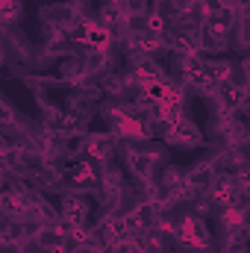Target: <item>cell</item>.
I'll return each mask as SVG.
<instances>
[{"label":"cell","mask_w":250,"mask_h":253,"mask_svg":"<svg viewBox=\"0 0 250 253\" xmlns=\"http://www.w3.org/2000/svg\"><path fill=\"white\" fill-rule=\"evenodd\" d=\"M83 62H85V71H88V74H100V71L106 68V62H109V53H106V50H88V53L83 56Z\"/></svg>","instance_id":"16"},{"label":"cell","mask_w":250,"mask_h":253,"mask_svg":"<svg viewBox=\"0 0 250 253\" xmlns=\"http://www.w3.org/2000/svg\"><path fill=\"white\" fill-rule=\"evenodd\" d=\"M168 47L177 50L180 56H200V53H203V47H200V24L180 21V24L168 33Z\"/></svg>","instance_id":"2"},{"label":"cell","mask_w":250,"mask_h":253,"mask_svg":"<svg viewBox=\"0 0 250 253\" xmlns=\"http://www.w3.org/2000/svg\"><path fill=\"white\" fill-rule=\"evenodd\" d=\"M180 80L191 85V88H203L209 80V68H206V56H183L180 59Z\"/></svg>","instance_id":"7"},{"label":"cell","mask_w":250,"mask_h":253,"mask_svg":"<svg viewBox=\"0 0 250 253\" xmlns=\"http://www.w3.org/2000/svg\"><path fill=\"white\" fill-rule=\"evenodd\" d=\"M248 103H250V85L248 83H236V80L224 83V88H221V94H218V106H227V109L239 112V109H245Z\"/></svg>","instance_id":"8"},{"label":"cell","mask_w":250,"mask_h":253,"mask_svg":"<svg viewBox=\"0 0 250 253\" xmlns=\"http://www.w3.org/2000/svg\"><path fill=\"white\" fill-rule=\"evenodd\" d=\"M215 177H218V162H215V159H203V162H197V165L186 174V183L191 189H197L200 194H206Z\"/></svg>","instance_id":"9"},{"label":"cell","mask_w":250,"mask_h":253,"mask_svg":"<svg viewBox=\"0 0 250 253\" xmlns=\"http://www.w3.org/2000/svg\"><path fill=\"white\" fill-rule=\"evenodd\" d=\"M115 253H141V251L135 248L132 239H126V242H118V245H115Z\"/></svg>","instance_id":"22"},{"label":"cell","mask_w":250,"mask_h":253,"mask_svg":"<svg viewBox=\"0 0 250 253\" xmlns=\"http://www.w3.org/2000/svg\"><path fill=\"white\" fill-rule=\"evenodd\" d=\"M65 177H68V183H71L74 191H88V189H94V186H100V171H97V162L94 159L74 162Z\"/></svg>","instance_id":"6"},{"label":"cell","mask_w":250,"mask_h":253,"mask_svg":"<svg viewBox=\"0 0 250 253\" xmlns=\"http://www.w3.org/2000/svg\"><path fill=\"white\" fill-rule=\"evenodd\" d=\"M62 221H71V224H85L88 221V203L83 200L80 191H68L62 194Z\"/></svg>","instance_id":"10"},{"label":"cell","mask_w":250,"mask_h":253,"mask_svg":"<svg viewBox=\"0 0 250 253\" xmlns=\"http://www.w3.org/2000/svg\"><path fill=\"white\" fill-rule=\"evenodd\" d=\"M0 121H3V126L15 124V109H12V103H9V100H3V103H0Z\"/></svg>","instance_id":"20"},{"label":"cell","mask_w":250,"mask_h":253,"mask_svg":"<svg viewBox=\"0 0 250 253\" xmlns=\"http://www.w3.org/2000/svg\"><path fill=\"white\" fill-rule=\"evenodd\" d=\"M224 236H227V239H224L227 245H242V248H245V245L250 242V224H239V227L227 230Z\"/></svg>","instance_id":"17"},{"label":"cell","mask_w":250,"mask_h":253,"mask_svg":"<svg viewBox=\"0 0 250 253\" xmlns=\"http://www.w3.org/2000/svg\"><path fill=\"white\" fill-rule=\"evenodd\" d=\"M177 242L188 251H203L209 248V227L200 215H186L180 230H177Z\"/></svg>","instance_id":"3"},{"label":"cell","mask_w":250,"mask_h":253,"mask_svg":"<svg viewBox=\"0 0 250 253\" xmlns=\"http://www.w3.org/2000/svg\"><path fill=\"white\" fill-rule=\"evenodd\" d=\"M112 42H115V36L109 33V27H106L103 21H91L88 30H85V42H83V44H85L88 50H106V53H109Z\"/></svg>","instance_id":"11"},{"label":"cell","mask_w":250,"mask_h":253,"mask_svg":"<svg viewBox=\"0 0 250 253\" xmlns=\"http://www.w3.org/2000/svg\"><path fill=\"white\" fill-rule=\"evenodd\" d=\"M206 68H209V80H215V83H230V77H233V65L224 59H206Z\"/></svg>","instance_id":"14"},{"label":"cell","mask_w":250,"mask_h":253,"mask_svg":"<svg viewBox=\"0 0 250 253\" xmlns=\"http://www.w3.org/2000/svg\"><path fill=\"white\" fill-rule=\"evenodd\" d=\"M118 138H115V132L109 129V132H91V135H85V144H83V150L97 162V165H109L112 162V156H115V150H118V144H115Z\"/></svg>","instance_id":"4"},{"label":"cell","mask_w":250,"mask_h":253,"mask_svg":"<svg viewBox=\"0 0 250 253\" xmlns=\"http://www.w3.org/2000/svg\"><path fill=\"white\" fill-rule=\"evenodd\" d=\"M88 71H85V62L80 56H71L65 59L62 68H59V83H71V85H80V80H85Z\"/></svg>","instance_id":"12"},{"label":"cell","mask_w":250,"mask_h":253,"mask_svg":"<svg viewBox=\"0 0 250 253\" xmlns=\"http://www.w3.org/2000/svg\"><path fill=\"white\" fill-rule=\"evenodd\" d=\"M230 30H233V24H227L221 15L206 18L200 24V47H203V53H224L230 47Z\"/></svg>","instance_id":"1"},{"label":"cell","mask_w":250,"mask_h":253,"mask_svg":"<svg viewBox=\"0 0 250 253\" xmlns=\"http://www.w3.org/2000/svg\"><path fill=\"white\" fill-rule=\"evenodd\" d=\"M236 183H239V186L245 189V194L250 197V162H248V165H242V168L236 171Z\"/></svg>","instance_id":"19"},{"label":"cell","mask_w":250,"mask_h":253,"mask_svg":"<svg viewBox=\"0 0 250 253\" xmlns=\"http://www.w3.org/2000/svg\"><path fill=\"white\" fill-rule=\"evenodd\" d=\"M239 42L250 47V15H245V18L239 21Z\"/></svg>","instance_id":"21"},{"label":"cell","mask_w":250,"mask_h":253,"mask_svg":"<svg viewBox=\"0 0 250 253\" xmlns=\"http://www.w3.org/2000/svg\"><path fill=\"white\" fill-rule=\"evenodd\" d=\"M242 71H245V77H248V80H250V56H248V59H245V62H242Z\"/></svg>","instance_id":"23"},{"label":"cell","mask_w":250,"mask_h":253,"mask_svg":"<svg viewBox=\"0 0 250 253\" xmlns=\"http://www.w3.org/2000/svg\"><path fill=\"white\" fill-rule=\"evenodd\" d=\"M100 88L106 94H112V97H121L129 85H126V77H121V74H103L100 77Z\"/></svg>","instance_id":"13"},{"label":"cell","mask_w":250,"mask_h":253,"mask_svg":"<svg viewBox=\"0 0 250 253\" xmlns=\"http://www.w3.org/2000/svg\"><path fill=\"white\" fill-rule=\"evenodd\" d=\"M221 224H224V233L245 224V209H221Z\"/></svg>","instance_id":"18"},{"label":"cell","mask_w":250,"mask_h":253,"mask_svg":"<svg viewBox=\"0 0 250 253\" xmlns=\"http://www.w3.org/2000/svg\"><path fill=\"white\" fill-rule=\"evenodd\" d=\"M159 159H162V153H156V150H126V168L138 183L153 180V171H156Z\"/></svg>","instance_id":"5"},{"label":"cell","mask_w":250,"mask_h":253,"mask_svg":"<svg viewBox=\"0 0 250 253\" xmlns=\"http://www.w3.org/2000/svg\"><path fill=\"white\" fill-rule=\"evenodd\" d=\"M21 18V0H0V21L3 27H12Z\"/></svg>","instance_id":"15"},{"label":"cell","mask_w":250,"mask_h":253,"mask_svg":"<svg viewBox=\"0 0 250 253\" xmlns=\"http://www.w3.org/2000/svg\"><path fill=\"white\" fill-rule=\"evenodd\" d=\"M248 253H250V248H248Z\"/></svg>","instance_id":"24"}]
</instances>
